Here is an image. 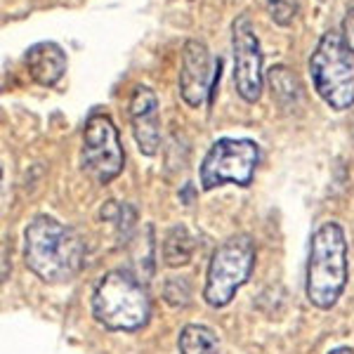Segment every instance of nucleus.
<instances>
[{"mask_svg": "<svg viewBox=\"0 0 354 354\" xmlns=\"http://www.w3.org/2000/svg\"><path fill=\"white\" fill-rule=\"evenodd\" d=\"M24 262L45 283L71 281L85 262V245L71 227L38 215L24 232Z\"/></svg>", "mask_w": 354, "mask_h": 354, "instance_id": "nucleus-1", "label": "nucleus"}, {"mask_svg": "<svg viewBox=\"0 0 354 354\" xmlns=\"http://www.w3.org/2000/svg\"><path fill=\"white\" fill-rule=\"evenodd\" d=\"M347 283V239L338 222H326L312 234L307 258V300L330 310Z\"/></svg>", "mask_w": 354, "mask_h": 354, "instance_id": "nucleus-2", "label": "nucleus"}, {"mask_svg": "<svg viewBox=\"0 0 354 354\" xmlns=\"http://www.w3.org/2000/svg\"><path fill=\"white\" fill-rule=\"evenodd\" d=\"M93 317L109 330H137L147 326L151 302L140 279L113 270L100 279L93 293Z\"/></svg>", "mask_w": 354, "mask_h": 354, "instance_id": "nucleus-3", "label": "nucleus"}, {"mask_svg": "<svg viewBox=\"0 0 354 354\" xmlns=\"http://www.w3.org/2000/svg\"><path fill=\"white\" fill-rule=\"evenodd\" d=\"M314 90L335 111L354 106V53L338 31H326L310 57Z\"/></svg>", "mask_w": 354, "mask_h": 354, "instance_id": "nucleus-4", "label": "nucleus"}, {"mask_svg": "<svg viewBox=\"0 0 354 354\" xmlns=\"http://www.w3.org/2000/svg\"><path fill=\"white\" fill-rule=\"evenodd\" d=\"M255 262V245L250 236L239 234V236L227 239L218 245L210 258L208 277H205L203 298L210 307H227L236 290L248 281Z\"/></svg>", "mask_w": 354, "mask_h": 354, "instance_id": "nucleus-5", "label": "nucleus"}, {"mask_svg": "<svg viewBox=\"0 0 354 354\" xmlns=\"http://www.w3.org/2000/svg\"><path fill=\"white\" fill-rule=\"evenodd\" d=\"M260 161V147L245 137H222L205 153L201 163V189L213 192L227 182L248 187Z\"/></svg>", "mask_w": 354, "mask_h": 354, "instance_id": "nucleus-6", "label": "nucleus"}, {"mask_svg": "<svg viewBox=\"0 0 354 354\" xmlns=\"http://www.w3.org/2000/svg\"><path fill=\"white\" fill-rule=\"evenodd\" d=\"M125 156L118 130L106 113H93L83 130L81 168L97 185H109L123 170Z\"/></svg>", "mask_w": 354, "mask_h": 354, "instance_id": "nucleus-7", "label": "nucleus"}, {"mask_svg": "<svg viewBox=\"0 0 354 354\" xmlns=\"http://www.w3.org/2000/svg\"><path fill=\"white\" fill-rule=\"evenodd\" d=\"M232 50H234V85L248 104L262 97V50L255 36V26L248 15H239L232 24Z\"/></svg>", "mask_w": 354, "mask_h": 354, "instance_id": "nucleus-8", "label": "nucleus"}, {"mask_svg": "<svg viewBox=\"0 0 354 354\" xmlns=\"http://www.w3.org/2000/svg\"><path fill=\"white\" fill-rule=\"evenodd\" d=\"M222 73V59L213 57L203 41H187L182 48L180 95L189 106H203L213 102Z\"/></svg>", "mask_w": 354, "mask_h": 354, "instance_id": "nucleus-9", "label": "nucleus"}, {"mask_svg": "<svg viewBox=\"0 0 354 354\" xmlns=\"http://www.w3.org/2000/svg\"><path fill=\"white\" fill-rule=\"evenodd\" d=\"M130 123L140 151L145 156H153L161 145V118H158V97L147 85H137L130 97Z\"/></svg>", "mask_w": 354, "mask_h": 354, "instance_id": "nucleus-10", "label": "nucleus"}, {"mask_svg": "<svg viewBox=\"0 0 354 354\" xmlns=\"http://www.w3.org/2000/svg\"><path fill=\"white\" fill-rule=\"evenodd\" d=\"M24 64L28 68V76L33 78L38 85L43 88H53L62 81L66 71V55L53 41H43L36 43L26 50L24 55Z\"/></svg>", "mask_w": 354, "mask_h": 354, "instance_id": "nucleus-11", "label": "nucleus"}, {"mask_svg": "<svg viewBox=\"0 0 354 354\" xmlns=\"http://www.w3.org/2000/svg\"><path fill=\"white\" fill-rule=\"evenodd\" d=\"M267 81H270L272 95L281 109H295L298 106V102L302 100V85L288 66H272L270 73H267Z\"/></svg>", "mask_w": 354, "mask_h": 354, "instance_id": "nucleus-12", "label": "nucleus"}, {"mask_svg": "<svg viewBox=\"0 0 354 354\" xmlns=\"http://www.w3.org/2000/svg\"><path fill=\"white\" fill-rule=\"evenodd\" d=\"M180 354H220V340L213 328L201 324H187L180 330Z\"/></svg>", "mask_w": 354, "mask_h": 354, "instance_id": "nucleus-13", "label": "nucleus"}, {"mask_svg": "<svg viewBox=\"0 0 354 354\" xmlns=\"http://www.w3.org/2000/svg\"><path fill=\"white\" fill-rule=\"evenodd\" d=\"M194 236L185 225L173 227L163 239V262L168 267H182L192 260Z\"/></svg>", "mask_w": 354, "mask_h": 354, "instance_id": "nucleus-14", "label": "nucleus"}, {"mask_svg": "<svg viewBox=\"0 0 354 354\" xmlns=\"http://www.w3.org/2000/svg\"><path fill=\"white\" fill-rule=\"evenodd\" d=\"M267 10L274 24L290 26L300 12V0H267Z\"/></svg>", "mask_w": 354, "mask_h": 354, "instance_id": "nucleus-15", "label": "nucleus"}, {"mask_svg": "<svg viewBox=\"0 0 354 354\" xmlns=\"http://www.w3.org/2000/svg\"><path fill=\"white\" fill-rule=\"evenodd\" d=\"M342 38H345L347 48L354 53V10H350L345 19H342Z\"/></svg>", "mask_w": 354, "mask_h": 354, "instance_id": "nucleus-16", "label": "nucleus"}, {"mask_svg": "<svg viewBox=\"0 0 354 354\" xmlns=\"http://www.w3.org/2000/svg\"><path fill=\"white\" fill-rule=\"evenodd\" d=\"M328 354H354V350H352V347H338V350H333Z\"/></svg>", "mask_w": 354, "mask_h": 354, "instance_id": "nucleus-17", "label": "nucleus"}, {"mask_svg": "<svg viewBox=\"0 0 354 354\" xmlns=\"http://www.w3.org/2000/svg\"><path fill=\"white\" fill-rule=\"evenodd\" d=\"M322 3H324V0H322Z\"/></svg>", "mask_w": 354, "mask_h": 354, "instance_id": "nucleus-18", "label": "nucleus"}]
</instances>
